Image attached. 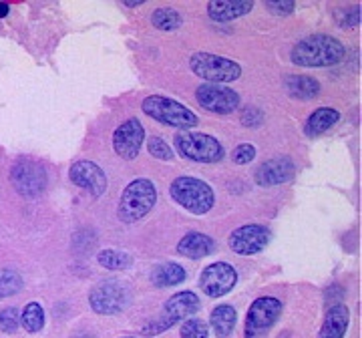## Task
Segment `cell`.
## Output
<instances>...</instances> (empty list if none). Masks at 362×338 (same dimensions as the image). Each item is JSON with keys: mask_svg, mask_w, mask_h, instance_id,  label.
Returning a JSON list of instances; mask_svg holds the SVG:
<instances>
[{"mask_svg": "<svg viewBox=\"0 0 362 338\" xmlns=\"http://www.w3.org/2000/svg\"><path fill=\"white\" fill-rule=\"evenodd\" d=\"M242 123L247 127H256L262 123V111H258L256 107H247L244 109V115H242Z\"/></svg>", "mask_w": 362, "mask_h": 338, "instance_id": "cell-34", "label": "cell"}, {"mask_svg": "<svg viewBox=\"0 0 362 338\" xmlns=\"http://www.w3.org/2000/svg\"><path fill=\"white\" fill-rule=\"evenodd\" d=\"M18 325H21V314L16 308H4L0 313V330L2 332L13 334L18 330Z\"/></svg>", "mask_w": 362, "mask_h": 338, "instance_id": "cell-30", "label": "cell"}, {"mask_svg": "<svg viewBox=\"0 0 362 338\" xmlns=\"http://www.w3.org/2000/svg\"><path fill=\"white\" fill-rule=\"evenodd\" d=\"M169 192H171V197L180 204L181 208H185L195 216H204L216 204L214 190L204 180L189 177V175L173 180Z\"/></svg>", "mask_w": 362, "mask_h": 338, "instance_id": "cell-3", "label": "cell"}, {"mask_svg": "<svg viewBox=\"0 0 362 338\" xmlns=\"http://www.w3.org/2000/svg\"><path fill=\"white\" fill-rule=\"evenodd\" d=\"M157 202V190L151 180H133V182L125 187V192L121 195L119 202V220L125 223H133V221L145 218Z\"/></svg>", "mask_w": 362, "mask_h": 338, "instance_id": "cell-2", "label": "cell"}, {"mask_svg": "<svg viewBox=\"0 0 362 338\" xmlns=\"http://www.w3.org/2000/svg\"><path fill=\"white\" fill-rule=\"evenodd\" d=\"M151 280L153 284L159 288L175 286L185 280V270L181 268L180 264H173V262H165V264H159L153 274H151Z\"/></svg>", "mask_w": 362, "mask_h": 338, "instance_id": "cell-23", "label": "cell"}, {"mask_svg": "<svg viewBox=\"0 0 362 338\" xmlns=\"http://www.w3.org/2000/svg\"><path fill=\"white\" fill-rule=\"evenodd\" d=\"M338 26H354L361 23V4H352V6H342L334 13Z\"/></svg>", "mask_w": 362, "mask_h": 338, "instance_id": "cell-28", "label": "cell"}, {"mask_svg": "<svg viewBox=\"0 0 362 338\" xmlns=\"http://www.w3.org/2000/svg\"><path fill=\"white\" fill-rule=\"evenodd\" d=\"M238 282V272L235 268L226 264V262H216L211 266H207L206 270L199 276V288L202 292H206L211 298H220L226 296Z\"/></svg>", "mask_w": 362, "mask_h": 338, "instance_id": "cell-12", "label": "cell"}, {"mask_svg": "<svg viewBox=\"0 0 362 338\" xmlns=\"http://www.w3.org/2000/svg\"><path fill=\"white\" fill-rule=\"evenodd\" d=\"M147 149H149V153L157 159H163V161H169L171 157H173V151H171V147H169L163 139H159V137H149V141H147Z\"/></svg>", "mask_w": 362, "mask_h": 338, "instance_id": "cell-31", "label": "cell"}, {"mask_svg": "<svg viewBox=\"0 0 362 338\" xmlns=\"http://www.w3.org/2000/svg\"><path fill=\"white\" fill-rule=\"evenodd\" d=\"M125 2V6H139L143 0H123Z\"/></svg>", "mask_w": 362, "mask_h": 338, "instance_id": "cell-36", "label": "cell"}, {"mask_svg": "<svg viewBox=\"0 0 362 338\" xmlns=\"http://www.w3.org/2000/svg\"><path fill=\"white\" fill-rule=\"evenodd\" d=\"M338 119H340V115H338L337 109H330V107L316 109L310 115V119L306 121V135H308V137H318V135H322L324 131L330 129Z\"/></svg>", "mask_w": 362, "mask_h": 338, "instance_id": "cell-21", "label": "cell"}, {"mask_svg": "<svg viewBox=\"0 0 362 338\" xmlns=\"http://www.w3.org/2000/svg\"><path fill=\"white\" fill-rule=\"evenodd\" d=\"M189 65H192V71L197 77L206 78L214 85L232 83L242 75V66L235 61L223 59L220 54H211V52H195Z\"/></svg>", "mask_w": 362, "mask_h": 338, "instance_id": "cell-6", "label": "cell"}, {"mask_svg": "<svg viewBox=\"0 0 362 338\" xmlns=\"http://www.w3.org/2000/svg\"><path fill=\"white\" fill-rule=\"evenodd\" d=\"M266 6L270 8L274 14H292L294 13V8H296V4L292 2V0H268L266 2Z\"/></svg>", "mask_w": 362, "mask_h": 338, "instance_id": "cell-33", "label": "cell"}, {"mask_svg": "<svg viewBox=\"0 0 362 338\" xmlns=\"http://www.w3.org/2000/svg\"><path fill=\"white\" fill-rule=\"evenodd\" d=\"M296 168L292 163L290 157H278V159H268L266 163H262L256 169V182L259 185H280V183H288L294 180Z\"/></svg>", "mask_w": 362, "mask_h": 338, "instance_id": "cell-16", "label": "cell"}, {"mask_svg": "<svg viewBox=\"0 0 362 338\" xmlns=\"http://www.w3.org/2000/svg\"><path fill=\"white\" fill-rule=\"evenodd\" d=\"M143 111L163 125L187 129L197 125V115L185 105H181L175 99H169L163 95H151L143 101Z\"/></svg>", "mask_w": 362, "mask_h": 338, "instance_id": "cell-4", "label": "cell"}, {"mask_svg": "<svg viewBox=\"0 0 362 338\" xmlns=\"http://www.w3.org/2000/svg\"><path fill=\"white\" fill-rule=\"evenodd\" d=\"M207 325L199 318H187L181 325V338H207Z\"/></svg>", "mask_w": 362, "mask_h": 338, "instance_id": "cell-29", "label": "cell"}, {"mask_svg": "<svg viewBox=\"0 0 362 338\" xmlns=\"http://www.w3.org/2000/svg\"><path fill=\"white\" fill-rule=\"evenodd\" d=\"M151 25L159 30H175L183 25V18L177 11H173L169 6H161L151 14Z\"/></svg>", "mask_w": 362, "mask_h": 338, "instance_id": "cell-24", "label": "cell"}, {"mask_svg": "<svg viewBox=\"0 0 362 338\" xmlns=\"http://www.w3.org/2000/svg\"><path fill=\"white\" fill-rule=\"evenodd\" d=\"M270 230L266 226L247 223L242 228H235L230 235V247L240 256H252L258 254L270 244Z\"/></svg>", "mask_w": 362, "mask_h": 338, "instance_id": "cell-13", "label": "cell"}, {"mask_svg": "<svg viewBox=\"0 0 362 338\" xmlns=\"http://www.w3.org/2000/svg\"><path fill=\"white\" fill-rule=\"evenodd\" d=\"M197 310H199V298L195 296L194 292H177L165 302L163 314L159 318H156L151 325L143 328V334H149V337L159 334V332L168 330L173 325H177L183 318L197 313Z\"/></svg>", "mask_w": 362, "mask_h": 338, "instance_id": "cell-7", "label": "cell"}, {"mask_svg": "<svg viewBox=\"0 0 362 338\" xmlns=\"http://www.w3.org/2000/svg\"><path fill=\"white\" fill-rule=\"evenodd\" d=\"M195 99L209 113L216 115H230L240 105V95L226 87V85H214V83H204L197 87Z\"/></svg>", "mask_w": 362, "mask_h": 338, "instance_id": "cell-10", "label": "cell"}, {"mask_svg": "<svg viewBox=\"0 0 362 338\" xmlns=\"http://www.w3.org/2000/svg\"><path fill=\"white\" fill-rule=\"evenodd\" d=\"M286 89L292 97L308 101L320 93V83L308 75H292V77H286Z\"/></svg>", "mask_w": 362, "mask_h": 338, "instance_id": "cell-20", "label": "cell"}, {"mask_svg": "<svg viewBox=\"0 0 362 338\" xmlns=\"http://www.w3.org/2000/svg\"><path fill=\"white\" fill-rule=\"evenodd\" d=\"M344 45L330 35H310L294 45L292 49V63L296 66H310V69H324L340 63L344 59Z\"/></svg>", "mask_w": 362, "mask_h": 338, "instance_id": "cell-1", "label": "cell"}, {"mask_svg": "<svg viewBox=\"0 0 362 338\" xmlns=\"http://www.w3.org/2000/svg\"><path fill=\"white\" fill-rule=\"evenodd\" d=\"M214 250H216V242L209 235L197 234V232L183 235L181 242L177 244V252H180L181 256L189 258V260L206 258L209 254H214Z\"/></svg>", "mask_w": 362, "mask_h": 338, "instance_id": "cell-19", "label": "cell"}, {"mask_svg": "<svg viewBox=\"0 0 362 338\" xmlns=\"http://www.w3.org/2000/svg\"><path fill=\"white\" fill-rule=\"evenodd\" d=\"M282 313V302L274 296H262L247 310L246 338H262L276 325Z\"/></svg>", "mask_w": 362, "mask_h": 338, "instance_id": "cell-9", "label": "cell"}, {"mask_svg": "<svg viewBox=\"0 0 362 338\" xmlns=\"http://www.w3.org/2000/svg\"><path fill=\"white\" fill-rule=\"evenodd\" d=\"M11 182L18 194L25 197H37L47 187V171L35 161H18L13 168Z\"/></svg>", "mask_w": 362, "mask_h": 338, "instance_id": "cell-11", "label": "cell"}, {"mask_svg": "<svg viewBox=\"0 0 362 338\" xmlns=\"http://www.w3.org/2000/svg\"><path fill=\"white\" fill-rule=\"evenodd\" d=\"M99 264L107 268V270H125L129 268L133 260H131L129 254L125 252H117V250H103L99 256H97Z\"/></svg>", "mask_w": 362, "mask_h": 338, "instance_id": "cell-26", "label": "cell"}, {"mask_svg": "<svg viewBox=\"0 0 362 338\" xmlns=\"http://www.w3.org/2000/svg\"><path fill=\"white\" fill-rule=\"evenodd\" d=\"M143 139H145V129H143L141 121L135 117L127 119L113 133V149L117 156H121L123 159H135L141 149Z\"/></svg>", "mask_w": 362, "mask_h": 338, "instance_id": "cell-14", "label": "cell"}, {"mask_svg": "<svg viewBox=\"0 0 362 338\" xmlns=\"http://www.w3.org/2000/svg\"><path fill=\"white\" fill-rule=\"evenodd\" d=\"M23 290V278L14 270H0V298L14 296Z\"/></svg>", "mask_w": 362, "mask_h": 338, "instance_id": "cell-27", "label": "cell"}, {"mask_svg": "<svg viewBox=\"0 0 362 338\" xmlns=\"http://www.w3.org/2000/svg\"><path fill=\"white\" fill-rule=\"evenodd\" d=\"M8 11H11L8 4H6V2H0V18H4V16L8 14Z\"/></svg>", "mask_w": 362, "mask_h": 338, "instance_id": "cell-35", "label": "cell"}, {"mask_svg": "<svg viewBox=\"0 0 362 338\" xmlns=\"http://www.w3.org/2000/svg\"><path fill=\"white\" fill-rule=\"evenodd\" d=\"M209 320H211V326H214L216 334L220 338H226L233 332V326H235V320H238V314L233 310V306H230V304H221L218 308H214Z\"/></svg>", "mask_w": 362, "mask_h": 338, "instance_id": "cell-22", "label": "cell"}, {"mask_svg": "<svg viewBox=\"0 0 362 338\" xmlns=\"http://www.w3.org/2000/svg\"><path fill=\"white\" fill-rule=\"evenodd\" d=\"M21 322L25 326V330L28 332H39L45 326V310L39 302H30L26 304V308L21 314Z\"/></svg>", "mask_w": 362, "mask_h": 338, "instance_id": "cell-25", "label": "cell"}, {"mask_svg": "<svg viewBox=\"0 0 362 338\" xmlns=\"http://www.w3.org/2000/svg\"><path fill=\"white\" fill-rule=\"evenodd\" d=\"M175 147L181 157L192 159L197 163H218L223 157L221 144L206 133L197 131H181L175 135Z\"/></svg>", "mask_w": 362, "mask_h": 338, "instance_id": "cell-5", "label": "cell"}, {"mask_svg": "<svg viewBox=\"0 0 362 338\" xmlns=\"http://www.w3.org/2000/svg\"><path fill=\"white\" fill-rule=\"evenodd\" d=\"M254 157H256V147H254L252 144L238 145V147L233 149V153H232L233 163H238V165L250 163V161H252Z\"/></svg>", "mask_w": 362, "mask_h": 338, "instance_id": "cell-32", "label": "cell"}, {"mask_svg": "<svg viewBox=\"0 0 362 338\" xmlns=\"http://www.w3.org/2000/svg\"><path fill=\"white\" fill-rule=\"evenodd\" d=\"M254 8L250 0H214L207 4V13L216 23H228L244 16Z\"/></svg>", "mask_w": 362, "mask_h": 338, "instance_id": "cell-17", "label": "cell"}, {"mask_svg": "<svg viewBox=\"0 0 362 338\" xmlns=\"http://www.w3.org/2000/svg\"><path fill=\"white\" fill-rule=\"evenodd\" d=\"M131 300V290L125 282L105 280L90 290V308L99 314H117L127 308Z\"/></svg>", "mask_w": 362, "mask_h": 338, "instance_id": "cell-8", "label": "cell"}, {"mask_svg": "<svg viewBox=\"0 0 362 338\" xmlns=\"http://www.w3.org/2000/svg\"><path fill=\"white\" fill-rule=\"evenodd\" d=\"M69 177H71V182L75 183V185L87 190L95 197L103 195L105 190H107V175H105V171L97 163L87 161V159L73 163L71 169H69Z\"/></svg>", "mask_w": 362, "mask_h": 338, "instance_id": "cell-15", "label": "cell"}, {"mask_svg": "<svg viewBox=\"0 0 362 338\" xmlns=\"http://www.w3.org/2000/svg\"><path fill=\"white\" fill-rule=\"evenodd\" d=\"M350 314L344 304H334L328 308L324 325L318 332V338H344L349 328Z\"/></svg>", "mask_w": 362, "mask_h": 338, "instance_id": "cell-18", "label": "cell"}]
</instances>
